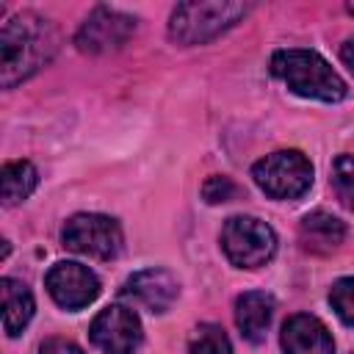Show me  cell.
Segmentation results:
<instances>
[{"label": "cell", "mask_w": 354, "mask_h": 354, "mask_svg": "<svg viewBox=\"0 0 354 354\" xmlns=\"http://www.w3.org/2000/svg\"><path fill=\"white\" fill-rule=\"evenodd\" d=\"M257 188L271 199H299L313 185V163L299 149H279L252 166Z\"/></svg>", "instance_id": "obj_4"}, {"label": "cell", "mask_w": 354, "mask_h": 354, "mask_svg": "<svg viewBox=\"0 0 354 354\" xmlns=\"http://www.w3.org/2000/svg\"><path fill=\"white\" fill-rule=\"evenodd\" d=\"M343 238H346V224L326 210H313L299 224L301 246L315 254H326V252L337 249L343 243Z\"/></svg>", "instance_id": "obj_13"}, {"label": "cell", "mask_w": 354, "mask_h": 354, "mask_svg": "<svg viewBox=\"0 0 354 354\" xmlns=\"http://www.w3.org/2000/svg\"><path fill=\"white\" fill-rule=\"evenodd\" d=\"M329 304L337 313V318L348 326H354V277H340L329 290Z\"/></svg>", "instance_id": "obj_18"}, {"label": "cell", "mask_w": 354, "mask_h": 354, "mask_svg": "<svg viewBox=\"0 0 354 354\" xmlns=\"http://www.w3.org/2000/svg\"><path fill=\"white\" fill-rule=\"evenodd\" d=\"M274 318V296L266 290H246L235 299V326L243 340L263 343Z\"/></svg>", "instance_id": "obj_12"}, {"label": "cell", "mask_w": 354, "mask_h": 354, "mask_svg": "<svg viewBox=\"0 0 354 354\" xmlns=\"http://www.w3.org/2000/svg\"><path fill=\"white\" fill-rule=\"evenodd\" d=\"M58 50L55 28L36 11H19L0 28V86L14 88L17 83L36 75L53 61Z\"/></svg>", "instance_id": "obj_1"}, {"label": "cell", "mask_w": 354, "mask_h": 354, "mask_svg": "<svg viewBox=\"0 0 354 354\" xmlns=\"http://www.w3.org/2000/svg\"><path fill=\"white\" fill-rule=\"evenodd\" d=\"M188 354H232V346L218 324H199L188 343Z\"/></svg>", "instance_id": "obj_16"}, {"label": "cell", "mask_w": 354, "mask_h": 354, "mask_svg": "<svg viewBox=\"0 0 354 354\" xmlns=\"http://www.w3.org/2000/svg\"><path fill=\"white\" fill-rule=\"evenodd\" d=\"M44 288L53 296V301L64 310H83L100 296V279L97 274L75 260H61L50 266L44 277Z\"/></svg>", "instance_id": "obj_8"}, {"label": "cell", "mask_w": 354, "mask_h": 354, "mask_svg": "<svg viewBox=\"0 0 354 354\" xmlns=\"http://www.w3.org/2000/svg\"><path fill=\"white\" fill-rule=\"evenodd\" d=\"M279 343L285 354H335V340L326 324L307 313H296L282 324Z\"/></svg>", "instance_id": "obj_11"}, {"label": "cell", "mask_w": 354, "mask_h": 354, "mask_svg": "<svg viewBox=\"0 0 354 354\" xmlns=\"http://www.w3.org/2000/svg\"><path fill=\"white\" fill-rule=\"evenodd\" d=\"M39 354H86L77 343L66 340V337H47L39 348Z\"/></svg>", "instance_id": "obj_20"}, {"label": "cell", "mask_w": 354, "mask_h": 354, "mask_svg": "<svg viewBox=\"0 0 354 354\" xmlns=\"http://www.w3.org/2000/svg\"><path fill=\"white\" fill-rule=\"evenodd\" d=\"M238 194H241V188H238L230 177H224V174H213V177H207L205 185H202V196H205L207 205L230 202V199H235Z\"/></svg>", "instance_id": "obj_19"}, {"label": "cell", "mask_w": 354, "mask_h": 354, "mask_svg": "<svg viewBox=\"0 0 354 354\" xmlns=\"http://www.w3.org/2000/svg\"><path fill=\"white\" fill-rule=\"evenodd\" d=\"M246 3H230V0H207V3H180L169 17V36L171 41L191 47L205 44L241 22L246 17Z\"/></svg>", "instance_id": "obj_3"}, {"label": "cell", "mask_w": 354, "mask_h": 354, "mask_svg": "<svg viewBox=\"0 0 354 354\" xmlns=\"http://www.w3.org/2000/svg\"><path fill=\"white\" fill-rule=\"evenodd\" d=\"M348 11H351V14H354V6H348Z\"/></svg>", "instance_id": "obj_22"}, {"label": "cell", "mask_w": 354, "mask_h": 354, "mask_svg": "<svg viewBox=\"0 0 354 354\" xmlns=\"http://www.w3.org/2000/svg\"><path fill=\"white\" fill-rule=\"evenodd\" d=\"M61 241L66 249L94 257V260H113L119 257L124 246V235L116 218L102 216V213H75L64 230Z\"/></svg>", "instance_id": "obj_6"}, {"label": "cell", "mask_w": 354, "mask_h": 354, "mask_svg": "<svg viewBox=\"0 0 354 354\" xmlns=\"http://www.w3.org/2000/svg\"><path fill=\"white\" fill-rule=\"evenodd\" d=\"M122 296L149 313H166L180 296V282L166 268H144L124 279Z\"/></svg>", "instance_id": "obj_10"}, {"label": "cell", "mask_w": 354, "mask_h": 354, "mask_svg": "<svg viewBox=\"0 0 354 354\" xmlns=\"http://www.w3.org/2000/svg\"><path fill=\"white\" fill-rule=\"evenodd\" d=\"M0 296H3V329L8 337H19L22 329L30 324L36 301L33 293L25 282L14 279V277H3L0 279Z\"/></svg>", "instance_id": "obj_14"}, {"label": "cell", "mask_w": 354, "mask_h": 354, "mask_svg": "<svg viewBox=\"0 0 354 354\" xmlns=\"http://www.w3.org/2000/svg\"><path fill=\"white\" fill-rule=\"evenodd\" d=\"M340 58H343V64L354 72V36H351V39H346V44L340 47Z\"/></svg>", "instance_id": "obj_21"}, {"label": "cell", "mask_w": 354, "mask_h": 354, "mask_svg": "<svg viewBox=\"0 0 354 354\" xmlns=\"http://www.w3.org/2000/svg\"><path fill=\"white\" fill-rule=\"evenodd\" d=\"M271 72L293 94L321 102H340L346 97V80L315 50H277L271 55Z\"/></svg>", "instance_id": "obj_2"}, {"label": "cell", "mask_w": 354, "mask_h": 354, "mask_svg": "<svg viewBox=\"0 0 354 354\" xmlns=\"http://www.w3.org/2000/svg\"><path fill=\"white\" fill-rule=\"evenodd\" d=\"M0 183H3V205L14 207L19 202H25L36 185H39V171L30 160H8L0 171Z\"/></svg>", "instance_id": "obj_15"}, {"label": "cell", "mask_w": 354, "mask_h": 354, "mask_svg": "<svg viewBox=\"0 0 354 354\" xmlns=\"http://www.w3.org/2000/svg\"><path fill=\"white\" fill-rule=\"evenodd\" d=\"M221 249L238 268H260L277 252L274 230L254 216H232L221 227Z\"/></svg>", "instance_id": "obj_5"}, {"label": "cell", "mask_w": 354, "mask_h": 354, "mask_svg": "<svg viewBox=\"0 0 354 354\" xmlns=\"http://www.w3.org/2000/svg\"><path fill=\"white\" fill-rule=\"evenodd\" d=\"M133 30H136V19L130 14L100 6L80 25V30L75 36V44H77L80 53H91V55L111 53V50H119L133 36Z\"/></svg>", "instance_id": "obj_9"}, {"label": "cell", "mask_w": 354, "mask_h": 354, "mask_svg": "<svg viewBox=\"0 0 354 354\" xmlns=\"http://www.w3.org/2000/svg\"><path fill=\"white\" fill-rule=\"evenodd\" d=\"M88 337L102 354H136L144 340V332L133 307L111 304L97 313L88 326Z\"/></svg>", "instance_id": "obj_7"}, {"label": "cell", "mask_w": 354, "mask_h": 354, "mask_svg": "<svg viewBox=\"0 0 354 354\" xmlns=\"http://www.w3.org/2000/svg\"><path fill=\"white\" fill-rule=\"evenodd\" d=\"M332 188L337 199L354 210V155H337L332 163Z\"/></svg>", "instance_id": "obj_17"}]
</instances>
